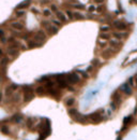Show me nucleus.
I'll return each instance as SVG.
<instances>
[{"instance_id": "obj_8", "label": "nucleus", "mask_w": 137, "mask_h": 140, "mask_svg": "<svg viewBox=\"0 0 137 140\" xmlns=\"http://www.w3.org/2000/svg\"><path fill=\"white\" fill-rule=\"evenodd\" d=\"M121 89H122V92L124 94H126V95H131V94H132V89L130 87L129 84H123L122 86H121Z\"/></svg>"}, {"instance_id": "obj_2", "label": "nucleus", "mask_w": 137, "mask_h": 140, "mask_svg": "<svg viewBox=\"0 0 137 140\" xmlns=\"http://www.w3.org/2000/svg\"><path fill=\"white\" fill-rule=\"evenodd\" d=\"M114 26H115L116 29H118V30H124V29H126V27H128L124 22H121V21H115Z\"/></svg>"}, {"instance_id": "obj_33", "label": "nucleus", "mask_w": 137, "mask_h": 140, "mask_svg": "<svg viewBox=\"0 0 137 140\" xmlns=\"http://www.w3.org/2000/svg\"><path fill=\"white\" fill-rule=\"evenodd\" d=\"M104 1H105V0H94V2H95V3H98V5H102Z\"/></svg>"}, {"instance_id": "obj_4", "label": "nucleus", "mask_w": 137, "mask_h": 140, "mask_svg": "<svg viewBox=\"0 0 137 140\" xmlns=\"http://www.w3.org/2000/svg\"><path fill=\"white\" fill-rule=\"evenodd\" d=\"M114 54H115V51L112 49H107L102 53V56L104 58H110V57H112Z\"/></svg>"}, {"instance_id": "obj_17", "label": "nucleus", "mask_w": 137, "mask_h": 140, "mask_svg": "<svg viewBox=\"0 0 137 140\" xmlns=\"http://www.w3.org/2000/svg\"><path fill=\"white\" fill-rule=\"evenodd\" d=\"M73 19H84V15H83L81 13H79V12H73Z\"/></svg>"}, {"instance_id": "obj_9", "label": "nucleus", "mask_w": 137, "mask_h": 140, "mask_svg": "<svg viewBox=\"0 0 137 140\" xmlns=\"http://www.w3.org/2000/svg\"><path fill=\"white\" fill-rule=\"evenodd\" d=\"M46 30H47V33H48L49 35H55V33H58V28H57L56 26L50 25V26H48V27L46 28Z\"/></svg>"}, {"instance_id": "obj_24", "label": "nucleus", "mask_w": 137, "mask_h": 140, "mask_svg": "<svg viewBox=\"0 0 137 140\" xmlns=\"http://www.w3.org/2000/svg\"><path fill=\"white\" fill-rule=\"evenodd\" d=\"M109 29H110V27H109L108 25H105V26H102V27H101V31H103V33H107Z\"/></svg>"}, {"instance_id": "obj_28", "label": "nucleus", "mask_w": 137, "mask_h": 140, "mask_svg": "<svg viewBox=\"0 0 137 140\" xmlns=\"http://www.w3.org/2000/svg\"><path fill=\"white\" fill-rule=\"evenodd\" d=\"M66 15L69 16V19H73V12L72 11L67 10V11H66Z\"/></svg>"}, {"instance_id": "obj_22", "label": "nucleus", "mask_w": 137, "mask_h": 140, "mask_svg": "<svg viewBox=\"0 0 137 140\" xmlns=\"http://www.w3.org/2000/svg\"><path fill=\"white\" fill-rule=\"evenodd\" d=\"M43 14H44V16H50L51 15V10L49 9H44V11H43Z\"/></svg>"}, {"instance_id": "obj_7", "label": "nucleus", "mask_w": 137, "mask_h": 140, "mask_svg": "<svg viewBox=\"0 0 137 140\" xmlns=\"http://www.w3.org/2000/svg\"><path fill=\"white\" fill-rule=\"evenodd\" d=\"M112 36H114L115 38H116L117 40H122V39H125V38H128V33H112Z\"/></svg>"}, {"instance_id": "obj_18", "label": "nucleus", "mask_w": 137, "mask_h": 140, "mask_svg": "<svg viewBox=\"0 0 137 140\" xmlns=\"http://www.w3.org/2000/svg\"><path fill=\"white\" fill-rule=\"evenodd\" d=\"M74 103H75V99L73 97L67 98L66 100H65V105H66L67 107H71V106H73V105H74Z\"/></svg>"}, {"instance_id": "obj_13", "label": "nucleus", "mask_w": 137, "mask_h": 140, "mask_svg": "<svg viewBox=\"0 0 137 140\" xmlns=\"http://www.w3.org/2000/svg\"><path fill=\"white\" fill-rule=\"evenodd\" d=\"M8 53H9L10 56H17L18 55V50L15 49V47H10L8 50Z\"/></svg>"}, {"instance_id": "obj_21", "label": "nucleus", "mask_w": 137, "mask_h": 140, "mask_svg": "<svg viewBox=\"0 0 137 140\" xmlns=\"http://www.w3.org/2000/svg\"><path fill=\"white\" fill-rule=\"evenodd\" d=\"M29 3H30V1H29V0H28V1H25V2L21 3V5H19L17 8H18V9H23V8H27V7L29 5Z\"/></svg>"}, {"instance_id": "obj_26", "label": "nucleus", "mask_w": 137, "mask_h": 140, "mask_svg": "<svg viewBox=\"0 0 137 140\" xmlns=\"http://www.w3.org/2000/svg\"><path fill=\"white\" fill-rule=\"evenodd\" d=\"M51 23H53V25L54 26H61V22L59 21V19H53V21H51Z\"/></svg>"}, {"instance_id": "obj_25", "label": "nucleus", "mask_w": 137, "mask_h": 140, "mask_svg": "<svg viewBox=\"0 0 137 140\" xmlns=\"http://www.w3.org/2000/svg\"><path fill=\"white\" fill-rule=\"evenodd\" d=\"M8 63H9V58H8V57H4V58L1 59V63H0V65H1V66H5Z\"/></svg>"}, {"instance_id": "obj_27", "label": "nucleus", "mask_w": 137, "mask_h": 140, "mask_svg": "<svg viewBox=\"0 0 137 140\" xmlns=\"http://www.w3.org/2000/svg\"><path fill=\"white\" fill-rule=\"evenodd\" d=\"M11 93H13V89H12V87L10 86V87H8V89H5V95L10 96V95H11Z\"/></svg>"}, {"instance_id": "obj_37", "label": "nucleus", "mask_w": 137, "mask_h": 140, "mask_svg": "<svg viewBox=\"0 0 137 140\" xmlns=\"http://www.w3.org/2000/svg\"><path fill=\"white\" fill-rule=\"evenodd\" d=\"M103 10H104V7H99L98 8V11H100V12H102Z\"/></svg>"}, {"instance_id": "obj_42", "label": "nucleus", "mask_w": 137, "mask_h": 140, "mask_svg": "<svg viewBox=\"0 0 137 140\" xmlns=\"http://www.w3.org/2000/svg\"><path fill=\"white\" fill-rule=\"evenodd\" d=\"M136 84H137V79H136Z\"/></svg>"}, {"instance_id": "obj_29", "label": "nucleus", "mask_w": 137, "mask_h": 140, "mask_svg": "<svg viewBox=\"0 0 137 140\" xmlns=\"http://www.w3.org/2000/svg\"><path fill=\"white\" fill-rule=\"evenodd\" d=\"M25 15V11H16V16H24Z\"/></svg>"}, {"instance_id": "obj_5", "label": "nucleus", "mask_w": 137, "mask_h": 140, "mask_svg": "<svg viewBox=\"0 0 137 140\" xmlns=\"http://www.w3.org/2000/svg\"><path fill=\"white\" fill-rule=\"evenodd\" d=\"M11 26L14 28V29H16V30H23L24 28H25L24 24H21V22H12Z\"/></svg>"}, {"instance_id": "obj_31", "label": "nucleus", "mask_w": 137, "mask_h": 140, "mask_svg": "<svg viewBox=\"0 0 137 140\" xmlns=\"http://www.w3.org/2000/svg\"><path fill=\"white\" fill-rule=\"evenodd\" d=\"M1 131H2L3 134H5V135H8V134L10 133V131H9V129H8L7 127H2V128H1Z\"/></svg>"}, {"instance_id": "obj_41", "label": "nucleus", "mask_w": 137, "mask_h": 140, "mask_svg": "<svg viewBox=\"0 0 137 140\" xmlns=\"http://www.w3.org/2000/svg\"><path fill=\"white\" fill-rule=\"evenodd\" d=\"M1 54H2V51H1V50H0V55H1Z\"/></svg>"}, {"instance_id": "obj_30", "label": "nucleus", "mask_w": 137, "mask_h": 140, "mask_svg": "<svg viewBox=\"0 0 137 140\" xmlns=\"http://www.w3.org/2000/svg\"><path fill=\"white\" fill-rule=\"evenodd\" d=\"M131 120H132V117H125V119H124V121H123V122H124V124L126 125V124L130 123Z\"/></svg>"}, {"instance_id": "obj_1", "label": "nucleus", "mask_w": 137, "mask_h": 140, "mask_svg": "<svg viewBox=\"0 0 137 140\" xmlns=\"http://www.w3.org/2000/svg\"><path fill=\"white\" fill-rule=\"evenodd\" d=\"M65 79H66V81L71 84H76L79 82V77L77 75V73H74V72L69 73V75L65 77Z\"/></svg>"}, {"instance_id": "obj_32", "label": "nucleus", "mask_w": 137, "mask_h": 140, "mask_svg": "<svg viewBox=\"0 0 137 140\" xmlns=\"http://www.w3.org/2000/svg\"><path fill=\"white\" fill-rule=\"evenodd\" d=\"M51 11L58 12V8H57V5H51Z\"/></svg>"}, {"instance_id": "obj_3", "label": "nucleus", "mask_w": 137, "mask_h": 140, "mask_svg": "<svg viewBox=\"0 0 137 140\" xmlns=\"http://www.w3.org/2000/svg\"><path fill=\"white\" fill-rule=\"evenodd\" d=\"M89 119H90L93 123H99V122L102 120V117H101V114L99 112H94V113L89 115Z\"/></svg>"}, {"instance_id": "obj_19", "label": "nucleus", "mask_w": 137, "mask_h": 140, "mask_svg": "<svg viewBox=\"0 0 137 140\" xmlns=\"http://www.w3.org/2000/svg\"><path fill=\"white\" fill-rule=\"evenodd\" d=\"M37 36H40V37L42 38V39L44 40V41L46 40V33H45V31H44V30H42V29H40V30L37 31Z\"/></svg>"}, {"instance_id": "obj_20", "label": "nucleus", "mask_w": 137, "mask_h": 140, "mask_svg": "<svg viewBox=\"0 0 137 140\" xmlns=\"http://www.w3.org/2000/svg\"><path fill=\"white\" fill-rule=\"evenodd\" d=\"M100 39H103V40H110V35L109 33H101L100 35Z\"/></svg>"}, {"instance_id": "obj_39", "label": "nucleus", "mask_w": 137, "mask_h": 140, "mask_svg": "<svg viewBox=\"0 0 137 140\" xmlns=\"http://www.w3.org/2000/svg\"><path fill=\"white\" fill-rule=\"evenodd\" d=\"M88 71H92V67H89L88 68Z\"/></svg>"}, {"instance_id": "obj_36", "label": "nucleus", "mask_w": 137, "mask_h": 140, "mask_svg": "<svg viewBox=\"0 0 137 140\" xmlns=\"http://www.w3.org/2000/svg\"><path fill=\"white\" fill-rule=\"evenodd\" d=\"M98 64H99L98 59H94V61H93V65H94V66H98Z\"/></svg>"}, {"instance_id": "obj_23", "label": "nucleus", "mask_w": 137, "mask_h": 140, "mask_svg": "<svg viewBox=\"0 0 137 140\" xmlns=\"http://www.w3.org/2000/svg\"><path fill=\"white\" fill-rule=\"evenodd\" d=\"M23 89H24V93H32V89L31 87H29V86H24L23 87Z\"/></svg>"}, {"instance_id": "obj_35", "label": "nucleus", "mask_w": 137, "mask_h": 140, "mask_svg": "<svg viewBox=\"0 0 137 140\" xmlns=\"http://www.w3.org/2000/svg\"><path fill=\"white\" fill-rule=\"evenodd\" d=\"M129 83H130L131 85H132V84H133V85H134V80H133V78H131V79H130V81H129Z\"/></svg>"}, {"instance_id": "obj_16", "label": "nucleus", "mask_w": 137, "mask_h": 140, "mask_svg": "<svg viewBox=\"0 0 137 140\" xmlns=\"http://www.w3.org/2000/svg\"><path fill=\"white\" fill-rule=\"evenodd\" d=\"M35 93H37V95H44V94L46 93V89H45L44 86H39L35 89Z\"/></svg>"}, {"instance_id": "obj_40", "label": "nucleus", "mask_w": 137, "mask_h": 140, "mask_svg": "<svg viewBox=\"0 0 137 140\" xmlns=\"http://www.w3.org/2000/svg\"><path fill=\"white\" fill-rule=\"evenodd\" d=\"M1 98H2V94L0 93V101H1Z\"/></svg>"}, {"instance_id": "obj_6", "label": "nucleus", "mask_w": 137, "mask_h": 140, "mask_svg": "<svg viewBox=\"0 0 137 140\" xmlns=\"http://www.w3.org/2000/svg\"><path fill=\"white\" fill-rule=\"evenodd\" d=\"M109 44H110V47H112V49H116V47H118L119 49L122 43H121L120 41H118L117 39H110L109 40Z\"/></svg>"}, {"instance_id": "obj_43", "label": "nucleus", "mask_w": 137, "mask_h": 140, "mask_svg": "<svg viewBox=\"0 0 137 140\" xmlns=\"http://www.w3.org/2000/svg\"><path fill=\"white\" fill-rule=\"evenodd\" d=\"M0 81H1V79H0Z\"/></svg>"}, {"instance_id": "obj_14", "label": "nucleus", "mask_w": 137, "mask_h": 140, "mask_svg": "<svg viewBox=\"0 0 137 140\" xmlns=\"http://www.w3.org/2000/svg\"><path fill=\"white\" fill-rule=\"evenodd\" d=\"M69 113H70L71 117H74L75 120H76L77 117H79V113H78V111H77L76 109H70V110H69Z\"/></svg>"}, {"instance_id": "obj_15", "label": "nucleus", "mask_w": 137, "mask_h": 140, "mask_svg": "<svg viewBox=\"0 0 137 140\" xmlns=\"http://www.w3.org/2000/svg\"><path fill=\"white\" fill-rule=\"evenodd\" d=\"M21 120H23V115H21V114H15L12 117V121L14 122V123H21Z\"/></svg>"}, {"instance_id": "obj_10", "label": "nucleus", "mask_w": 137, "mask_h": 140, "mask_svg": "<svg viewBox=\"0 0 137 140\" xmlns=\"http://www.w3.org/2000/svg\"><path fill=\"white\" fill-rule=\"evenodd\" d=\"M33 97H34L33 93H24V101H26V103L33 99Z\"/></svg>"}, {"instance_id": "obj_12", "label": "nucleus", "mask_w": 137, "mask_h": 140, "mask_svg": "<svg viewBox=\"0 0 137 140\" xmlns=\"http://www.w3.org/2000/svg\"><path fill=\"white\" fill-rule=\"evenodd\" d=\"M42 44H40V43H37V42L33 41V40H31V41H28V47L29 49H34V47H41Z\"/></svg>"}, {"instance_id": "obj_11", "label": "nucleus", "mask_w": 137, "mask_h": 140, "mask_svg": "<svg viewBox=\"0 0 137 140\" xmlns=\"http://www.w3.org/2000/svg\"><path fill=\"white\" fill-rule=\"evenodd\" d=\"M56 15H57V17H58L59 21H61V22H66V16H65V14L63 13V12H61V11L56 12Z\"/></svg>"}, {"instance_id": "obj_34", "label": "nucleus", "mask_w": 137, "mask_h": 140, "mask_svg": "<svg viewBox=\"0 0 137 140\" xmlns=\"http://www.w3.org/2000/svg\"><path fill=\"white\" fill-rule=\"evenodd\" d=\"M3 35H4V31H3L2 29H0V38H2Z\"/></svg>"}, {"instance_id": "obj_38", "label": "nucleus", "mask_w": 137, "mask_h": 140, "mask_svg": "<svg viewBox=\"0 0 137 140\" xmlns=\"http://www.w3.org/2000/svg\"><path fill=\"white\" fill-rule=\"evenodd\" d=\"M1 42H2V43H4V42H7V39H5L4 37H2V38H1Z\"/></svg>"}]
</instances>
